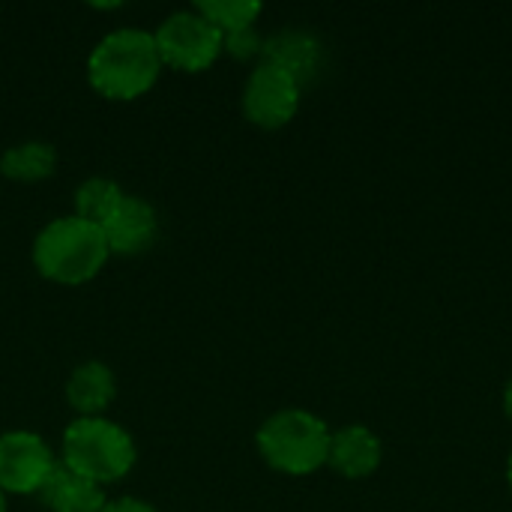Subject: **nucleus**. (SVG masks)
I'll list each match as a JSON object with an SVG mask.
<instances>
[{
    "label": "nucleus",
    "instance_id": "nucleus-1",
    "mask_svg": "<svg viewBox=\"0 0 512 512\" xmlns=\"http://www.w3.org/2000/svg\"><path fill=\"white\" fill-rule=\"evenodd\" d=\"M162 69L153 33L141 27H117L105 33L87 57V78L108 99L144 96Z\"/></svg>",
    "mask_w": 512,
    "mask_h": 512
},
{
    "label": "nucleus",
    "instance_id": "nucleus-2",
    "mask_svg": "<svg viewBox=\"0 0 512 512\" xmlns=\"http://www.w3.org/2000/svg\"><path fill=\"white\" fill-rule=\"evenodd\" d=\"M108 243L99 225L81 216H60L48 222L33 240L36 270L57 285L90 282L108 261Z\"/></svg>",
    "mask_w": 512,
    "mask_h": 512
},
{
    "label": "nucleus",
    "instance_id": "nucleus-3",
    "mask_svg": "<svg viewBox=\"0 0 512 512\" xmlns=\"http://www.w3.org/2000/svg\"><path fill=\"white\" fill-rule=\"evenodd\" d=\"M330 429L321 417L303 411V408H285L267 417L255 435L258 453L264 462L291 477L315 474L327 465L330 456Z\"/></svg>",
    "mask_w": 512,
    "mask_h": 512
},
{
    "label": "nucleus",
    "instance_id": "nucleus-4",
    "mask_svg": "<svg viewBox=\"0 0 512 512\" xmlns=\"http://www.w3.org/2000/svg\"><path fill=\"white\" fill-rule=\"evenodd\" d=\"M78 477L108 486L123 480L135 465L132 435L105 417H78L63 432V459Z\"/></svg>",
    "mask_w": 512,
    "mask_h": 512
},
{
    "label": "nucleus",
    "instance_id": "nucleus-5",
    "mask_svg": "<svg viewBox=\"0 0 512 512\" xmlns=\"http://www.w3.org/2000/svg\"><path fill=\"white\" fill-rule=\"evenodd\" d=\"M153 39H156L162 66L168 63L183 72L207 69L222 51V30L213 27L195 6L168 15L156 27Z\"/></svg>",
    "mask_w": 512,
    "mask_h": 512
},
{
    "label": "nucleus",
    "instance_id": "nucleus-6",
    "mask_svg": "<svg viewBox=\"0 0 512 512\" xmlns=\"http://www.w3.org/2000/svg\"><path fill=\"white\" fill-rule=\"evenodd\" d=\"M300 93H303V84L291 72H285V69L261 60L255 66V72L246 78V87H243V114L255 126L279 129L288 120H294V114L300 108Z\"/></svg>",
    "mask_w": 512,
    "mask_h": 512
},
{
    "label": "nucleus",
    "instance_id": "nucleus-7",
    "mask_svg": "<svg viewBox=\"0 0 512 512\" xmlns=\"http://www.w3.org/2000/svg\"><path fill=\"white\" fill-rule=\"evenodd\" d=\"M57 468V459L48 441L36 432L15 429L0 435V492L36 495L48 474Z\"/></svg>",
    "mask_w": 512,
    "mask_h": 512
},
{
    "label": "nucleus",
    "instance_id": "nucleus-8",
    "mask_svg": "<svg viewBox=\"0 0 512 512\" xmlns=\"http://www.w3.org/2000/svg\"><path fill=\"white\" fill-rule=\"evenodd\" d=\"M99 228L111 255H138L153 246L159 234V216L150 201L138 195H123L114 213Z\"/></svg>",
    "mask_w": 512,
    "mask_h": 512
},
{
    "label": "nucleus",
    "instance_id": "nucleus-9",
    "mask_svg": "<svg viewBox=\"0 0 512 512\" xmlns=\"http://www.w3.org/2000/svg\"><path fill=\"white\" fill-rule=\"evenodd\" d=\"M381 441L366 426H345L330 435V456L327 465L342 474L345 480H363L372 477L381 465Z\"/></svg>",
    "mask_w": 512,
    "mask_h": 512
},
{
    "label": "nucleus",
    "instance_id": "nucleus-10",
    "mask_svg": "<svg viewBox=\"0 0 512 512\" xmlns=\"http://www.w3.org/2000/svg\"><path fill=\"white\" fill-rule=\"evenodd\" d=\"M36 495L51 512H102L108 504L102 486L78 477L63 462H57Z\"/></svg>",
    "mask_w": 512,
    "mask_h": 512
},
{
    "label": "nucleus",
    "instance_id": "nucleus-11",
    "mask_svg": "<svg viewBox=\"0 0 512 512\" xmlns=\"http://www.w3.org/2000/svg\"><path fill=\"white\" fill-rule=\"evenodd\" d=\"M114 396H117V381L102 360H87L75 366L66 381V399L81 417H102V411L114 402Z\"/></svg>",
    "mask_w": 512,
    "mask_h": 512
},
{
    "label": "nucleus",
    "instance_id": "nucleus-12",
    "mask_svg": "<svg viewBox=\"0 0 512 512\" xmlns=\"http://www.w3.org/2000/svg\"><path fill=\"white\" fill-rule=\"evenodd\" d=\"M264 63H273L285 72H291L300 84L312 81L321 66V45L315 36L303 30H282L270 39H264L261 51Z\"/></svg>",
    "mask_w": 512,
    "mask_h": 512
},
{
    "label": "nucleus",
    "instance_id": "nucleus-13",
    "mask_svg": "<svg viewBox=\"0 0 512 512\" xmlns=\"http://www.w3.org/2000/svg\"><path fill=\"white\" fill-rule=\"evenodd\" d=\"M54 165H57V153L48 141H21L3 150L0 156V174L21 183H36L51 177Z\"/></svg>",
    "mask_w": 512,
    "mask_h": 512
},
{
    "label": "nucleus",
    "instance_id": "nucleus-14",
    "mask_svg": "<svg viewBox=\"0 0 512 512\" xmlns=\"http://www.w3.org/2000/svg\"><path fill=\"white\" fill-rule=\"evenodd\" d=\"M123 195L126 192L114 180H108V177H90L75 192V216H81V219H87L93 225H102L114 213V207L120 204Z\"/></svg>",
    "mask_w": 512,
    "mask_h": 512
},
{
    "label": "nucleus",
    "instance_id": "nucleus-15",
    "mask_svg": "<svg viewBox=\"0 0 512 512\" xmlns=\"http://www.w3.org/2000/svg\"><path fill=\"white\" fill-rule=\"evenodd\" d=\"M195 9L225 36L243 27H255V18L261 15L264 6L258 0H201L195 3Z\"/></svg>",
    "mask_w": 512,
    "mask_h": 512
},
{
    "label": "nucleus",
    "instance_id": "nucleus-16",
    "mask_svg": "<svg viewBox=\"0 0 512 512\" xmlns=\"http://www.w3.org/2000/svg\"><path fill=\"white\" fill-rule=\"evenodd\" d=\"M222 48L231 54V57H240V60H249L255 54L264 51V39L255 27H243V30H234V33H225L222 36Z\"/></svg>",
    "mask_w": 512,
    "mask_h": 512
},
{
    "label": "nucleus",
    "instance_id": "nucleus-17",
    "mask_svg": "<svg viewBox=\"0 0 512 512\" xmlns=\"http://www.w3.org/2000/svg\"><path fill=\"white\" fill-rule=\"evenodd\" d=\"M102 512H159L153 504L141 501V498H117V501H108Z\"/></svg>",
    "mask_w": 512,
    "mask_h": 512
},
{
    "label": "nucleus",
    "instance_id": "nucleus-18",
    "mask_svg": "<svg viewBox=\"0 0 512 512\" xmlns=\"http://www.w3.org/2000/svg\"><path fill=\"white\" fill-rule=\"evenodd\" d=\"M504 411H507V417L512 420V378L510 384H507V390H504Z\"/></svg>",
    "mask_w": 512,
    "mask_h": 512
},
{
    "label": "nucleus",
    "instance_id": "nucleus-19",
    "mask_svg": "<svg viewBox=\"0 0 512 512\" xmlns=\"http://www.w3.org/2000/svg\"><path fill=\"white\" fill-rule=\"evenodd\" d=\"M507 480H510V489H512V453H510V462H507Z\"/></svg>",
    "mask_w": 512,
    "mask_h": 512
},
{
    "label": "nucleus",
    "instance_id": "nucleus-20",
    "mask_svg": "<svg viewBox=\"0 0 512 512\" xmlns=\"http://www.w3.org/2000/svg\"><path fill=\"white\" fill-rule=\"evenodd\" d=\"M0 512H6V495L0 492Z\"/></svg>",
    "mask_w": 512,
    "mask_h": 512
}]
</instances>
